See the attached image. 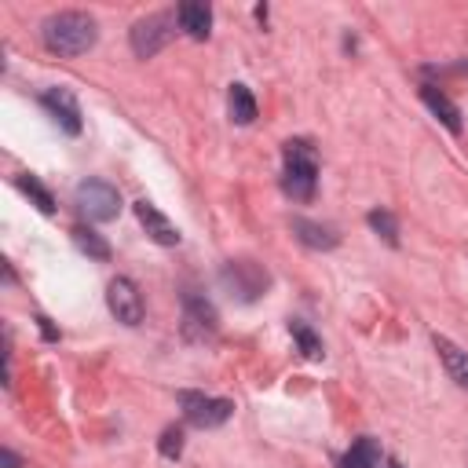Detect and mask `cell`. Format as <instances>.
<instances>
[{"label":"cell","instance_id":"6da1fadb","mask_svg":"<svg viewBox=\"0 0 468 468\" xmlns=\"http://www.w3.org/2000/svg\"><path fill=\"white\" fill-rule=\"evenodd\" d=\"M95 40H99V26L88 11H58L44 22V44L55 55H66V58L84 55L95 48Z\"/></svg>","mask_w":468,"mask_h":468},{"label":"cell","instance_id":"7a4b0ae2","mask_svg":"<svg viewBox=\"0 0 468 468\" xmlns=\"http://www.w3.org/2000/svg\"><path fill=\"white\" fill-rule=\"evenodd\" d=\"M282 157H285L282 190L292 201H311L314 197V186H318V157H314V146L307 139H289L282 146Z\"/></svg>","mask_w":468,"mask_h":468},{"label":"cell","instance_id":"3957f363","mask_svg":"<svg viewBox=\"0 0 468 468\" xmlns=\"http://www.w3.org/2000/svg\"><path fill=\"white\" fill-rule=\"evenodd\" d=\"M73 205L88 223H110L121 212V194L106 179H84L73 190Z\"/></svg>","mask_w":468,"mask_h":468},{"label":"cell","instance_id":"277c9868","mask_svg":"<svg viewBox=\"0 0 468 468\" xmlns=\"http://www.w3.org/2000/svg\"><path fill=\"white\" fill-rule=\"evenodd\" d=\"M176 15L172 11H154V15H146V18H139L135 26H132V51L139 55V58H150V55H157L172 37H176Z\"/></svg>","mask_w":468,"mask_h":468},{"label":"cell","instance_id":"5b68a950","mask_svg":"<svg viewBox=\"0 0 468 468\" xmlns=\"http://www.w3.org/2000/svg\"><path fill=\"white\" fill-rule=\"evenodd\" d=\"M219 282H223V289H227L230 296H238L241 303H252V300L271 285V274H267L260 263H252V260H230V263L223 267Z\"/></svg>","mask_w":468,"mask_h":468},{"label":"cell","instance_id":"8992f818","mask_svg":"<svg viewBox=\"0 0 468 468\" xmlns=\"http://www.w3.org/2000/svg\"><path fill=\"white\" fill-rule=\"evenodd\" d=\"M179 406L194 428H219L230 420L234 402L230 399H208L201 391H179Z\"/></svg>","mask_w":468,"mask_h":468},{"label":"cell","instance_id":"52a82bcc","mask_svg":"<svg viewBox=\"0 0 468 468\" xmlns=\"http://www.w3.org/2000/svg\"><path fill=\"white\" fill-rule=\"evenodd\" d=\"M216 329H219L216 307H212L205 296L186 292V296H183V336H186L190 344H205V340L216 336Z\"/></svg>","mask_w":468,"mask_h":468},{"label":"cell","instance_id":"ba28073f","mask_svg":"<svg viewBox=\"0 0 468 468\" xmlns=\"http://www.w3.org/2000/svg\"><path fill=\"white\" fill-rule=\"evenodd\" d=\"M106 303H110V314L117 318V322H124V325H139L143 322V314H146V307H143V296H139V289H135V282L132 278H113L110 285H106Z\"/></svg>","mask_w":468,"mask_h":468},{"label":"cell","instance_id":"9c48e42d","mask_svg":"<svg viewBox=\"0 0 468 468\" xmlns=\"http://www.w3.org/2000/svg\"><path fill=\"white\" fill-rule=\"evenodd\" d=\"M40 106L55 117V124L66 135H80V106H77V99H73L69 88H48V91H40Z\"/></svg>","mask_w":468,"mask_h":468},{"label":"cell","instance_id":"30bf717a","mask_svg":"<svg viewBox=\"0 0 468 468\" xmlns=\"http://www.w3.org/2000/svg\"><path fill=\"white\" fill-rule=\"evenodd\" d=\"M135 219L143 223V230L157 241V245H179V230H176V223L165 216V212H157V205H150L146 197H139L135 201Z\"/></svg>","mask_w":468,"mask_h":468},{"label":"cell","instance_id":"8fae6325","mask_svg":"<svg viewBox=\"0 0 468 468\" xmlns=\"http://www.w3.org/2000/svg\"><path fill=\"white\" fill-rule=\"evenodd\" d=\"M420 99H424V106H428L453 135H461V110H457V102H453L439 84H420Z\"/></svg>","mask_w":468,"mask_h":468},{"label":"cell","instance_id":"7c38bea8","mask_svg":"<svg viewBox=\"0 0 468 468\" xmlns=\"http://www.w3.org/2000/svg\"><path fill=\"white\" fill-rule=\"evenodd\" d=\"M176 18H179V29L194 40H205L208 29H212V7L201 4V0H186L176 7Z\"/></svg>","mask_w":468,"mask_h":468},{"label":"cell","instance_id":"4fadbf2b","mask_svg":"<svg viewBox=\"0 0 468 468\" xmlns=\"http://www.w3.org/2000/svg\"><path fill=\"white\" fill-rule=\"evenodd\" d=\"M292 234H296L307 249H336V245H340L336 227L318 223V219H303V216H296V219H292Z\"/></svg>","mask_w":468,"mask_h":468},{"label":"cell","instance_id":"5bb4252c","mask_svg":"<svg viewBox=\"0 0 468 468\" xmlns=\"http://www.w3.org/2000/svg\"><path fill=\"white\" fill-rule=\"evenodd\" d=\"M431 344H435V351H439V358H442V366H446V373L457 380V388H464L468 391V351H461L453 340H446V336H431Z\"/></svg>","mask_w":468,"mask_h":468},{"label":"cell","instance_id":"9a60e30c","mask_svg":"<svg viewBox=\"0 0 468 468\" xmlns=\"http://www.w3.org/2000/svg\"><path fill=\"white\" fill-rule=\"evenodd\" d=\"M340 468H380V442L373 435H362L347 446V453L340 457Z\"/></svg>","mask_w":468,"mask_h":468},{"label":"cell","instance_id":"2e32d148","mask_svg":"<svg viewBox=\"0 0 468 468\" xmlns=\"http://www.w3.org/2000/svg\"><path fill=\"white\" fill-rule=\"evenodd\" d=\"M227 110H230V121L234 124H252L256 121V99H252V91L245 84H230Z\"/></svg>","mask_w":468,"mask_h":468},{"label":"cell","instance_id":"e0dca14e","mask_svg":"<svg viewBox=\"0 0 468 468\" xmlns=\"http://www.w3.org/2000/svg\"><path fill=\"white\" fill-rule=\"evenodd\" d=\"M289 333H292V340H296V347H300L303 358H311V362L322 358V340H318V333H314L307 322L292 318V322H289Z\"/></svg>","mask_w":468,"mask_h":468},{"label":"cell","instance_id":"ac0fdd59","mask_svg":"<svg viewBox=\"0 0 468 468\" xmlns=\"http://www.w3.org/2000/svg\"><path fill=\"white\" fill-rule=\"evenodd\" d=\"M15 183H18V190H22V194H26V197L44 212V216H51V212H55V197H51V190H48L37 176H18Z\"/></svg>","mask_w":468,"mask_h":468},{"label":"cell","instance_id":"d6986e66","mask_svg":"<svg viewBox=\"0 0 468 468\" xmlns=\"http://www.w3.org/2000/svg\"><path fill=\"white\" fill-rule=\"evenodd\" d=\"M73 241H77V249L80 252H88L91 260H110V245H106V238L102 234H95V230H88V227H73Z\"/></svg>","mask_w":468,"mask_h":468},{"label":"cell","instance_id":"ffe728a7","mask_svg":"<svg viewBox=\"0 0 468 468\" xmlns=\"http://www.w3.org/2000/svg\"><path fill=\"white\" fill-rule=\"evenodd\" d=\"M366 223L388 241V245H399V223H395V216L391 212H384V208H373L369 216H366Z\"/></svg>","mask_w":468,"mask_h":468},{"label":"cell","instance_id":"44dd1931","mask_svg":"<svg viewBox=\"0 0 468 468\" xmlns=\"http://www.w3.org/2000/svg\"><path fill=\"white\" fill-rule=\"evenodd\" d=\"M157 450H161V457L176 461L183 453V428H165L161 439H157Z\"/></svg>","mask_w":468,"mask_h":468},{"label":"cell","instance_id":"7402d4cb","mask_svg":"<svg viewBox=\"0 0 468 468\" xmlns=\"http://www.w3.org/2000/svg\"><path fill=\"white\" fill-rule=\"evenodd\" d=\"M37 322H40V333H44V336H48V340H58V333H55V325H51V322H48V318H44V314H40V318H37Z\"/></svg>","mask_w":468,"mask_h":468},{"label":"cell","instance_id":"603a6c76","mask_svg":"<svg viewBox=\"0 0 468 468\" xmlns=\"http://www.w3.org/2000/svg\"><path fill=\"white\" fill-rule=\"evenodd\" d=\"M0 457H4V468H22V464H18V457H15L11 450H0Z\"/></svg>","mask_w":468,"mask_h":468},{"label":"cell","instance_id":"cb8c5ba5","mask_svg":"<svg viewBox=\"0 0 468 468\" xmlns=\"http://www.w3.org/2000/svg\"><path fill=\"white\" fill-rule=\"evenodd\" d=\"M461 69H464V73H468V62H464V66H461Z\"/></svg>","mask_w":468,"mask_h":468}]
</instances>
